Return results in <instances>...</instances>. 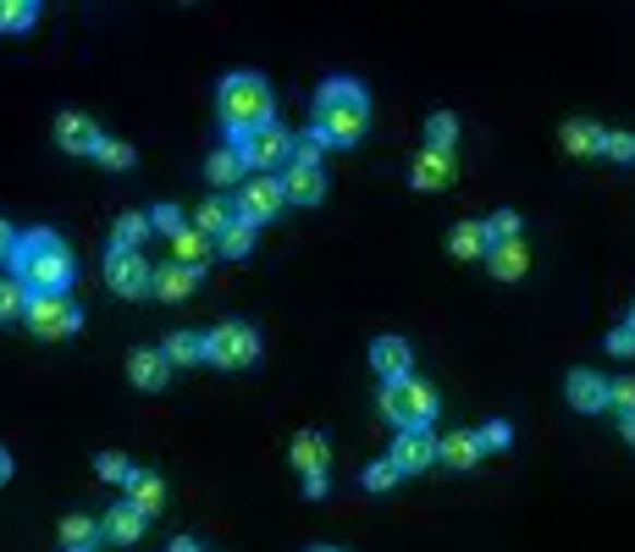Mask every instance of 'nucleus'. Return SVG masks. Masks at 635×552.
<instances>
[{
  "mask_svg": "<svg viewBox=\"0 0 635 552\" xmlns=\"http://www.w3.org/2000/svg\"><path fill=\"white\" fill-rule=\"evenodd\" d=\"M254 232H260V227H249V221H238V216H232V221L216 232V249H221L227 260H243V254L254 249Z\"/></svg>",
  "mask_w": 635,
  "mask_h": 552,
  "instance_id": "c756f323",
  "label": "nucleus"
},
{
  "mask_svg": "<svg viewBox=\"0 0 635 552\" xmlns=\"http://www.w3.org/2000/svg\"><path fill=\"white\" fill-rule=\"evenodd\" d=\"M171 552H200V536H171Z\"/></svg>",
  "mask_w": 635,
  "mask_h": 552,
  "instance_id": "49530a36",
  "label": "nucleus"
},
{
  "mask_svg": "<svg viewBox=\"0 0 635 552\" xmlns=\"http://www.w3.org/2000/svg\"><path fill=\"white\" fill-rule=\"evenodd\" d=\"M283 194H288V205H321L326 200V171H321V160L288 155V166H283Z\"/></svg>",
  "mask_w": 635,
  "mask_h": 552,
  "instance_id": "9b49d317",
  "label": "nucleus"
},
{
  "mask_svg": "<svg viewBox=\"0 0 635 552\" xmlns=\"http://www.w3.org/2000/svg\"><path fill=\"white\" fill-rule=\"evenodd\" d=\"M227 221H232V205H221V200H211V205H200V211H194V227H200L211 243H216V232H221Z\"/></svg>",
  "mask_w": 635,
  "mask_h": 552,
  "instance_id": "c9c22d12",
  "label": "nucleus"
},
{
  "mask_svg": "<svg viewBox=\"0 0 635 552\" xmlns=\"http://www.w3.org/2000/svg\"><path fill=\"white\" fill-rule=\"evenodd\" d=\"M56 541H61L67 552H88V547H100V519H88V514H67V519H61V530H56Z\"/></svg>",
  "mask_w": 635,
  "mask_h": 552,
  "instance_id": "a878e982",
  "label": "nucleus"
},
{
  "mask_svg": "<svg viewBox=\"0 0 635 552\" xmlns=\"http://www.w3.org/2000/svg\"><path fill=\"white\" fill-rule=\"evenodd\" d=\"M476 442H481V453H503V447L514 442V425H508V420H487V425L476 431Z\"/></svg>",
  "mask_w": 635,
  "mask_h": 552,
  "instance_id": "4c0bfd02",
  "label": "nucleus"
},
{
  "mask_svg": "<svg viewBox=\"0 0 635 552\" xmlns=\"http://www.w3.org/2000/svg\"><path fill=\"white\" fill-rule=\"evenodd\" d=\"M293 465H299V476L326 470V465H332V442H326L321 431H299V436H293Z\"/></svg>",
  "mask_w": 635,
  "mask_h": 552,
  "instance_id": "393cba45",
  "label": "nucleus"
},
{
  "mask_svg": "<svg viewBox=\"0 0 635 552\" xmlns=\"http://www.w3.org/2000/svg\"><path fill=\"white\" fill-rule=\"evenodd\" d=\"M23 321H28V332H34V337H45V343H67V337H77L83 310H77L67 293H28Z\"/></svg>",
  "mask_w": 635,
  "mask_h": 552,
  "instance_id": "423d86ee",
  "label": "nucleus"
},
{
  "mask_svg": "<svg viewBox=\"0 0 635 552\" xmlns=\"http://www.w3.org/2000/svg\"><path fill=\"white\" fill-rule=\"evenodd\" d=\"M183 7H194V0H183Z\"/></svg>",
  "mask_w": 635,
  "mask_h": 552,
  "instance_id": "09e8293b",
  "label": "nucleus"
},
{
  "mask_svg": "<svg viewBox=\"0 0 635 552\" xmlns=\"http://www.w3.org/2000/svg\"><path fill=\"white\" fill-rule=\"evenodd\" d=\"M447 249H453V260H481L487 254V227L481 221H459L453 238H447Z\"/></svg>",
  "mask_w": 635,
  "mask_h": 552,
  "instance_id": "c85d7f7f",
  "label": "nucleus"
},
{
  "mask_svg": "<svg viewBox=\"0 0 635 552\" xmlns=\"http://www.w3.org/2000/svg\"><path fill=\"white\" fill-rule=\"evenodd\" d=\"M211 254H216V243H211L194 221H183V227L171 232V260H183V265H200V271H205Z\"/></svg>",
  "mask_w": 635,
  "mask_h": 552,
  "instance_id": "4be33fe9",
  "label": "nucleus"
},
{
  "mask_svg": "<svg viewBox=\"0 0 635 552\" xmlns=\"http://www.w3.org/2000/svg\"><path fill=\"white\" fill-rule=\"evenodd\" d=\"M453 177H459V166H453V149H420L415 155V166H409V182L420 194H442V189H453Z\"/></svg>",
  "mask_w": 635,
  "mask_h": 552,
  "instance_id": "f8f14e48",
  "label": "nucleus"
},
{
  "mask_svg": "<svg viewBox=\"0 0 635 552\" xmlns=\"http://www.w3.org/2000/svg\"><path fill=\"white\" fill-rule=\"evenodd\" d=\"M100 541H111V547H139V541H144V514H139L133 503H117V508L100 519Z\"/></svg>",
  "mask_w": 635,
  "mask_h": 552,
  "instance_id": "f3484780",
  "label": "nucleus"
},
{
  "mask_svg": "<svg viewBox=\"0 0 635 552\" xmlns=\"http://www.w3.org/2000/svg\"><path fill=\"white\" fill-rule=\"evenodd\" d=\"M39 17V0H0V34H28Z\"/></svg>",
  "mask_w": 635,
  "mask_h": 552,
  "instance_id": "7c9ffc66",
  "label": "nucleus"
},
{
  "mask_svg": "<svg viewBox=\"0 0 635 552\" xmlns=\"http://www.w3.org/2000/svg\"><path fill=\"white\" fill-rule=\"evenodd\" d=\"M326 492H332V487H326V470H310V476H304V497H310V503H321Z\"/></svg>",
  "mask_w": 635,
  "mask_h": 552,
  "instance_id": "c03bdc74",
  "label": "nucleus"
},
{
  "mask_svg": "<svg viewBox=\"0 0 635 552\" xmlns=\"http://www.w3.org/2000/svg\"><path fill=\"white\" fill-rule=\"evenodd\" d=\"M205 359L221 364V371H249L260 359V332L243 321H221L216 332H205Z\"/></svg>",
  "mask_w": 635,
  "mask_h": 552,
  "instance_id": "0eeeda50",
  "label": "nucleus"
},
{
  "mask_svg": "<svg viewBox=\"0 0 635 552\" xmlns=\"http://www.w3.org/2000/svg\"><path fill=\"white\" fill-rule=\"evenodd\" d=\"M122 487H128V503H133L144 519H155V514L166 508V481H160L155 470H133Z\"/></svg>",
  "mask_w": 635,
  "mask_h": 552,
  "instance_id": "6ab92c4d",
  "label": "nucleus"
},
{
  "mask_svg": "<svg viewBox=\"0 0 635 552\" xmlns=\"http://www.w3.org/2000/svg\"><path fill=\"white\" fill-rule=\"evenodd\" d=\"M476 458H481L476 431H447V436H436V465H447V470H476Z\"/></svg>",
  "mask_w": 635,
  "mask_h": 552,
  "instance_id": "aec40b11",
  "label": "nucleus"
},
{
  "mask_svg": "<svg viewBox=\"0 0 635 552\" xmlns=\"http://www.w3.org/2000/svg\"><path fill=\"white\" fill-rule=\"evenodd\" d=\"M149 232H155L149 227V211H122L117 227H111V249H144Z\"/></svg>",
  "mask_w": 635,
  "mask_h": 552,
  "instance_id": "cd10ccee",
  "label": "nucleus"
},
{
  "mask_svg": "<svg viewBox=\"0 0 635 552\" xmlns=\"http://www.w3.org/2000/svg\"><path fill=\"white\" fill-rule=\"evenodd\" d=\"M95 476H100V481H111V487H122V481L133 476V465H128L122 453H100V458H95Z\"/></svg>",
  "mask_w": 635,
  "mask_h": 552,
  "instance_id": "58836bf2",
  "label": "nucleus"
},
{
  "mask_svg": "<svg viewBox=\"0 0 635 552\" xmlns=\"http://www.w3.org/2000/svg\"><path fill=\"white\" fill-rule=\"evenodd\" d=\"M481 227H487V243H498V238H519V211H492Z\"/></svg>",
  "mask_w": 635,
  "mask_h": 552,
  "instance_id": "ea45409f",
  "label": "nucleus"
},
{
  "mask_svg": "<svg viewBox=\"0 0 635 552\" xmlns=\"http://www.w3.org/2000/svg\"><path fill=\"white\" fill-rule=\"evenodd\" d=\"M283 205H288L283 177H277V171H254V177H243V182H238L232 216H238V221H249V227H265V221H277V216H283Z\"/></svg>",
  "mask_w": 635,
  "mask_h": 552,
  "instance_id": "39448f33",
  "label": "nucleus"
},
{
  "mask_svg": "<svg viewBox=\"0 0 635 552\" xmlns=\"http://www.w3.org/2000/svg\"><path fill=\"white\" fill-rule=\"evenodd\" d=\"M426 144H431V149H453V144H459V117H453V111H436V117L426 122Z\"/></svg>",
  "mask_w": 635,
  "mask_h": 552,
  "instance_id": "473e14b6",
  "label": "nucleus"
},
{
  "mask_svg": "<svg viewBox=\"0 0 635 552\" xmlns=\"http://www.w3.org/2000/svg\"><path fill=\"white\" fill-rule=\"evenodd\" d=\"M608 404L613 409H635V382H608Z\"/></svg>",
  "mask_w": 635,
  "mask_h": 552,
  "instance_id": "37998d69",
  "label": "nucleus"
},
{
  "mask_svg": "<svg viewBox=\"0 0 635 552\" xmlns=\"http://www.w3.org/2000/svg\"><path fill=\"white\" fill-rule=\"evenodd\" d=\"M12 249H17V232H12V221H0V265L12 260Z\"/></svg>",
  "mask_w": 635,
  "mask_h": 552,
  "instance_id": "a18cd8bd",
  "label": "nucleus"
},
{
  "mask_svg": "<svg viewBox=\"0 0 635 552\" xmlns=\"http://www.w3.org/2000/svg\"><path fill=\"white\" fill-rule=\"evenodd\" d=\"M243 155H238V144H227V149H211V160H205V182H216V189H238L243 182Z\"/></svg>",
  "mask_w": 635,
  "mask_h": 552,
  "instance_id": "b1692460",
  "label": "nucleus"
},
{
  "mask_svg": "<svg viewBox=\"0 0 635 552\" xmlns=\"http://www.w3.org/2000/svg\"><path fill=\"white\" fill-rule=\"evenodd\" d=\"M608 353H619V359L635 353V326H630V321H619V326L608 332Z\"/></svg>",
  "mask_w": 635,
  "mask_h": 552,
  "instance_id": "a19ab883",
  "label": "nucleus"
},
{
  "mask_svg": "<svg viewBox=\"0 0 635 552\" xmlns=\"http://www.w3.org/2000/svg\"><path fill=\"white\" fill-rule=\"evenodd\" d=\"M7 265H12V276H17L28 293H67V288H72V276H77V260H72L67 238L50 232V227L23 232Z\"/></svg>",
  "mask_w": 635,
  "mask_h": 552,
  "instance_id": "f257e3e1",
  "label": "nucleus"
},
{
  "mask_svg": "<svg viewBox=\"0 0 635 552\" xmlns=\"http://www.w3.org/2000/svg\"><path fill=\"white\" fill-rule=\"evenodd\" d=\"M238 155H243V166L249 171H283L288 166V155H293V133L271 117L265 128H254V133H243L238 139Z\"/></svg>",
  "mask_w": 635,
  "mask_h": 552,
  "instance_id": "6e6552de",
  "label": "nucleus"
},
{
  "mask_svg": "<svg viewBox=\"0 0 635 552\" xmlns=\"http://www.w3.org/2000/svg\"><path fill=\"white\" fill-rule=\"evenodd\" d=\"M436 387L431 382H420L415 371L409 376H393V382H382V415L393 420V425H431L436 420Z\"/></svg>",
  "mask_w": 635,
  "mask_h": 552,
  "instance_id": "20e7f679",
  "label": "nucleus"
},
{
  "mask_svg": "<svg viewBox=\"0 0 635 552\" xmlns=\"http://www.w3.org/2000/svg\"><path fill=\"white\" fill-rule=\"evenodd\" d=\"M559 144H564L575 160H586V155H597L602 128H597V122H586V117H570V122H564V133H559Z\"/></svg>",
  "mask_w": 635,
  "mask_h": 552,
  "instance_id": "bb28decb",
  "label": "nucleus"
},
{
  "mask_svg": "<svg viewBox=\"0 0 635 552\" xmlns=\"http://www.w3.org/2000/svg\"><path fill=\"white\" fill-rule=\"evenodd\" d=\"M23 310H28V288L17 276H0V321H23Z\"/></svg>",
  "mask_w": 635,
  "mask_h": 552,
  "instance_id": "2f4dec72",
  "label": "nucleus"
},
{
  "mask_svg": "<svg viewBox=\"0 0 635 552\" xmlns=\"http://www.w3.org/2000/svg\"><path fill=\"white\" fill-rule=\"evenodd\" d=\"M387 458L398 465V476H426L436 465V436H431V425H398V442H393Z\"/></svg>",
  "mask_w": 635,
  "mask_h": 552,
  "instance_id": "9d476101",
  "label": "nucleus"
},
{
  "mask_svg": "<svg viewBox=\"0 0 635 552\" xmlns=\"http://www.w3.org/2000/svg\"><path fill=\"white\" fill-rule=\"evenodd\" d=\"M149 227H155V232H166V238H171V232H177V227H183V211H177V205H155V211H149Z\"/></svg>",
  "mask_w": 635,
  "mask_h": 552,
  "instance_id": "79ce46f5",
  "label": "nucleus"
},
{
  "mask_svg": "<svg viewBox=\"0 0 635 552\" xmlns=\"http://www.w3.org/2000/svg\"><path fill=\"white\" fill-rule=\"evenodd\" d=\"M371 128V95L359 88L354 77H326L321 95H315V133L321 144H359Z\"/></svg>",
  "mask_w": 635,
  "mask_h": 552,
  "instance_id": "f03ea898",
  "label": "nucleus"
},
{
  "mask_svg": "<svg viewBox=\"0 0 635 552\" xmlns=\"http://www.w3.org/2000/svg\"><path fill=\"white\" fill-rule=\"evenodd\" d=\"M160 353L177 364V371H194V364H205V332H171L160 343Z\"/></svg>",
  "mask_w": 635,
  "mask_h": 552,
  "instance_id": "5701e85b",
  "label": "nucleus"
},
{
  "mask_svg": "<svg viewBox=\"0 0 635 552\" xmlns=\"http://www.w3.org/2000/svg\"><path fill=\"white\" fill-rule=\"evenodd\" d=\"M95 160H100L106 171H133V144H122V139H106V133H100Z\"/></svg>",
  "mask_w": 635,
  "mask_h": 552,
  "instance_id": "72a5a7b5",
  "label": "nucleus"
},
{
  "mask_svg": "<svg viewBox=\"0 0 635 552\" xmlns=\"http://www.w3.org/2000/svg\"><path fill=\"white\" fill-rule=\"evenodd\" d=\"M359 487H366V492H393L398 487V465H393V458H376V465H366V476H359Z\"/></svg>",
  "mask_w": 635,
  "mask_h": 552,
  "instance_id": "f704fd0d",
  "label": "nucleus"
},
{
  "mask_svg": "<svg viewBox=\"0 0 635 552\" xmlns=\"http://www.w3.org/2000/svg\"><path fill=\"white\" fill-rule=\"evenodd\" d=\"M487 271L498 276V283H519V276L530 271V249L519 243V238H498V243H487Z\"/></svg>",
  "mask_w": 635,
  "mask_h": 552,
  "instance_id": "4468645a",
  "label": "nucleus"
},
{
  "mask_svg": "<svg viewBox=\"0 0 635 552\" xmlns=\"http://www.w3.org/2000/svg\"><path fill=\"white\" fill-rule=\"evenodd\" d=\"M56 144H61L67 155H95V144H100V128L88 122L83 111H61V117H56Z\"/></svg>",
  "mask_w": 635,
  "mask_h": 552,
  "instance_id": "2eb2a0df",
  "label": "nucleus"
},
{
  "mask_svg": "<svg viewBox=\"0 0 635 552\" xmlns=\"http://www.w3.org/2000/svg\"><path fill=\"white\" fill-rule=\"evenodd\" d=\"M409 364H415V353H409L404 337H376V343H371V371H376L382 382L409 376Z\"/></svg>",
  "mask_w": 635,
  "mask_h": 552,
  "instance_id": "a211bd4d",
  "label": "nucleus"
},
{
  "mask_svg": "<svg viewBox=\"0 0 635 552\" xmlns=\"http://www.w3.org/2000/svg\"><path fill=\"white\" fill-rule=\"evenodd\" d=\"M12 470H17V465H12V453H7V447H0V487H7V481H12Z\"/></svg>",
  "mask_w": 635,
  "mask_h": 552,
  "instance_id": "de8ad7c7",
  "label": "nucleus"
},
{
  "mask_svg": "<svg viewBox=\"0 0 635 552\" xmlns=\"http://www.w3.org/2000/svg\"><path fill=\"white\" fill-rule=\"evenodd\" d=\"M597 155H608V160H619V166H624V160H635V139H630L624 128H619V133H608V128H602V144H597Z\"/></svg>",
  "mask_w": 635,
  "mask_h": 552,
  "instance_id": "e433bc0d",
  "label": "nucleus"
},
{
  "mask_svg": "<svg viewBox=\"0 0 635 552\" xmlns=\"http://www.w3.org/2000/svg\"><path fill=\"white\" fill-rule=\"evenodd\" d=\"M166 376H171V359H166L160 348H133V359H128V382H133V387L160 393Z\"/></svg>",
  "mask_w": 635,
  "mask_h": 552,
  "instance_id": "dca6fc26",
  "label": "nucleus"
},
{
  "mask_svg": "<svg viewBox=\"0 0 635 552\" xmlns=\"http://www.w3.org/2000/svg\"><path fill=\"white\" fill-rule=\"evenodd\" d=\"M149 260L139 254V249H111L106 254V288L117 293V299H144L149 293Z\"/></svg>",
  "mask_w": 635,
  "mask_h": 552,
  "instance_id": "1a4fd4ad",
  "label": "nucleus"
},
{
  "mask_svg": "<svg viewBox=\"0 0 635 552\" xmlns=\"http://www.w3.org/2000/svg\"><path fill=\"white\" fill-rule=\"evenodd\" d=\"M564 393H570V404H575L580 415H597V409H608V382H602L597 371H570Z\"/></svg>",
  "mask_w": 635,
  "mask_h": 552,
  "instance_id": "412c9836",
  "label": "nucleus"
},
{
  "mask_svg": "<svg viewBox=\"0 0 635 552\" xmlns=\"http://www.w3.org/2000/svg\"><path fill=\"white\" fill-rule=\"evenodd\" d=\"M216 117L221 128L232 133V144L254 128H265L271 117H277V100H271V83L260 72H227L221 88H216Z\"/></svg>",
  "mask_w": 635,
  "mask_h": 552,
  "instance_id": "7ed1b4c3",
  "label": "nucleus"
},
{
  "mask_svg": "<svg viewBox=\"0 0 635 552\" xmlns=\"http://www.w3.org/2000/svg\"><path fill=\"white\" fill-rule=\"evenodd\" d=\"M200 265H183V260H171V265H155L149 271V293L155 299H166V304H177V299H189L194 288H200Z\"/></svg>",
  "mask_w": 635,
  "mask_h": 552,
  "instance_id": "ddd939ff",
  "label": "nucleus"
}]
</instances>
